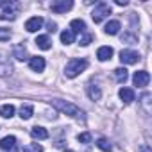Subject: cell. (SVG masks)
Returning <instances> with one entry per match:
<instances>
[{
    "mask_svg": "<svg viewBox=\"0 0 152 152\" xmlns=\"http://www.w3.org/2000/svg\"><path fill=\"white\" fill-rule=\"evenodd\" d=\"M52 106H54L57 111H61V113H64V115H68V116H73V118H77V120H84L83 109H79L75 104H70V102H66V100L56 99V100H52Z\"/></svg>",
    "mask_w": 152,
    "mask_h": 152,
    "instance_id": "6da1fadb",
    "label": "cell"
},
{
    "mask_svg": "<svg viewBox=\"0 0 152 152\" xmlns=\"http://www.w3.org/2000/svg\"><path fill=\"white\" fill-rule=\"evenodd\" d=\"M86 68H88V61L86 59H70L68 64H66L64 73H66V77L73 79V77H77L79 73H83Z\"/></svg>",
    "mask_w": 152,
    "mask_h": 152,
    "instance_id": "7a4b0ae2",
    "label": "cell"
},
{
    "mask_svg": "<svg viewBox=\"0 0 152 152\" xmlns=\"http://www.w3.org/2000/svg\"><path fill=\"white\" fill-rule=\"evenodd\" d=\"M20 4L16 2H9V0H4L0 2V20H15L18 15Z\"/></svg>",
    "mask_w": 152,
    "mask_h": 152,
    "instance_id": "3957f363",
    "label": "cell"
},
{
    "mask_svg": "<svg viewBox=\"0 0 152 152\" xmlns=\"http://www.w3.org/2000/svg\"><path fill=\"white\" fill-rule=\"evenodd\" d=\"M107 15H111V6L106 4V2H100V4L95 6V9H93V13H91V18H93L95 23H100Z\"/></svg>",
    "mask_w": 152,
    "mask_h": 152,
    "instance_id": "277c9868",
    "label": "cell"
},
{
    "mask_svg": "<svg viewBox=\"0 0 152 152\" xmlns=\"http://www.w3.org/2000/svg\"><path fill=\"white\" fill-rule=\"evenodd\" d=\"M148 81H150V75H148V72H145V70H140V72H136V73L132 75V83H134V86H138V88H145V86L148 84Z\"/></svg>",
    "mask_w": 152,
    "mask_h": 152,
    "instance_id": "5b68a950",
    "label": "cell"
},
{
    "mask_svg": "<svg viewBox=\"0 0 152 152\" xmlns=\"http://www.w3.org/2000/svg\"><path fill=\"white\" fill-rule=\"evenodd\" d=\"M120 61L124 64H134L140 61V54L134 52V50H122L120 52Z\"/></svg>",
    "mask_w": 152,
    "mask_h": 152,
    "instance_id": "8992f818",
    "label": "cell"
},
{
    "mask_svg": "<svg viewBox=\"0 0 152 152\" xmlns=\"http://www.w3.org/2000/svg\"><path fill=\"white\" fill-rule=\"evenodd\" d=\"M52 11L54 13H66L68 9L73 7V2L72 0H57V2H52Z\"/></svg>",
    "mask_w": 152,
    "mask_h": 152,
    "instance_id": "52a82bcc",
    "label": "cell"
},
{
    "mask_svg": "<svg viewBox=\"0 0 152 152\" xmlns=\"http://www.w3.org/2000/svg\"><path fill=\"white\" fill-rule=\"evenodd\" d=\"M43 18L41 16H32V18H29L27 20V23H25V29L29 31V32H36L38 29H41V25H43Z\"/></svg>",
    "mask_w": 152,
    "mask_h": 152,
    "instance_id": "ba28073f",
    "label": "cell"
},
{
    "mask_svg": "<svg viewBox=\"0 0 152 152\" xmlns=\"http://www.w3.org/2000/svg\"><path fill=\"white\" fill-rule=\"evenodd\" d=\"M0 148L2 150H11V152H16V138L15 136H6L0 140Z\"/></svg>",
    "mask_w": 152,
    "mask_h": 152,
    "instance_id": "9c48e42d",
    "label": "cell"
},
{
    "mask_svg": "<svg viewBox=\"0 0 152 152\" xmlns=\"http://www.w3.org/2000/svg\"><path fill=\"white\" fill-rule=\"evenodd\" d=\"M29 66L34 70V72H43L45 70V59L43 57H31V61H29Z\"/></svg>",
    "mask_w": 152,
    "mask_h": 152,
    "instance_id": "30bf717a",
    "label": "cell"
},
{
    "mask_svg": "<svg viewBox=\"0 0 152 152\" xmlns=\"http://www.w3.org/2000/svg\"><path fill=\"white\" fill-rule=\"evenodd\" d=\"M118 31H120V22H118V20H111V22H107L106 27H104V32H106V34H111V36L118 34Z\"/></svg>",
    "mask_w": 152,
    "mask_h": 152,
    "instance_id": "8fae6325",
    "label": "cell"
},
{
    "mask_svg": "<svg viewBox=\"0 0 152 152\" xmlns=\"http://www.w3.org/2000/svg\"><path fill=\"white\" fill-rule=\"evenodd\" d=\"M97 57H99V61H107V59H111V57H113V48H111V47H100L99 52H97Z\"/></svg>",
    "mask_w": 152,
    "mask_h": 152,
    "instance_id": "7c38bea8",
    "label": "cell"
},
{
    "mask_svg": "<svg viewBox=\"0 0 152 152\" xmlns=\"http://www.w3.org/2000/svg\"><path fill=\"white\" fill-rule=\"evenodd\" d=\"M118 95H120V99H122L125 104H131V102L134 100V91H132L131 88H122V90L118 91Z\"/></svg>",
    "mask_w": 152,
    "mask_h": 152,
    "instance_id": "4fadbf2b",
    "label": "cell"
},
{
    "mask_svg": "<svg viewBox=\"0 0 152 152\" xmlns=\"http://www.w3.org/2000/svg\"><path fill=\"white\" fill-rule=\"evenodd\" d=\"M31 136H32L34 140H47V138H48V132H47V129L36 125V127L31 129Z\"/></svg>",
    "mask_w": 152,
    "mask_h": 152,
    "instance_id": "5bb4252c",
    "label": "cell"
},
{
    "mask_svg": "<svg viewBox=\"0 0 152 152\" xmlns=\"http://www.w3.org/2000/svg\"><path fill=\"white\" fill-rule=\"evenodd\" d=\"M36 45H38L41 50H50L52 41H50V38H48V36H38V38H36Z\"/></svg>",
    "mask_w": 152,
    "mask_h": 152,
    "instance_id": "9a60e30c",
    "label": "cell"
},
{
    "mask_svg": "<svg viewBox=\"0 0 152 152\" xmlns=\"http://www.w3.org/2000/svg\"><path fill=\"white\" fill-rule=\"evenodd\" d=\"M32 115H34V107H32L31 104H25V106L20 107V118H22V120H29Z\"/></svg>",
    "mask_w": 152,
    "mask_h": 152,
    "instance_id": "2e32d148",
    "label": "cell"
},
{
    "mask_svg": "<svg viewBox=\"0 0 152 152\" xmlns=\"http://www.w3.org/2000/svg\"><path fill=\"white\" fill-rule=\"evenodd\" d=\"M84 29H86V23L83 22V20H72V23H70V31L75 34V32H84Z\"/></svg>",
    "mask_w": 152,
    "mask_h": 152,
    "instance_id": "e0dca14e",
    "label": "cell"
},
{
    "mask_svg": "<svg viewBox=\"0 0 152 152\" xmlns=\"http://www.w3.org/2000/svg\"><path fill=\"white\" fill-rule=\"evenodd\" d=\"M88 95H90V99H91V100H99V99L102 97V91H100V88H99V86L90 84V86H88Z\"/></svg>",
    "mask_w": 152,
    "mask_h": 152,
    "instance_id": "ac0fdd59",
    "label": "cell"
},
{
    "mask_svg": "<svg viewBox=\"0 0 152 152\" xmlns=\"http://www.w3.org/2000/svg\"><path fill=\"white\" fill-rule=\"evenodd\" d=\"M13 115H15V106H11V104H4L2 107H0V116L11 118Z\"/></svg>",
    "mask_w": 152,
    "mask_h": 152,
    "instance_id": "d6986e66",
    "label": "cell"
},
{
    "mask_svg": "<svg viewBox=\"0 0 152 152\" xmlns=\"http://www.w3.org/2000/svg\"><path fill=\"white\" fill-rule=\"evenodd\" d=\"M15 57L18 59V61H25L29 56H27V50H25V47L23 45H18V47H15Z\"/></svg>",
    "mask_w": 152,
    "mask_h": 152,
    "instance_id": "ffe728a7",
    "label": "cell"
},
{
    "mask_svg": "<svg viewBox=\"0 0 152 152\" xmlns=\"http://www.w3.org/2000/svg\"><path fill=\"white\" fill-rule=\"evenodd\" d=\"M115 77H116L118 83H125L127 77H129V73H127L125 68H116V70H115Z\"/></svg>",
    "mask_w": 152,
    "mask_h": 152,
    "instance_id": "44dd1931",
    "label": "cell"
},
{
    "mask_svg": "<svg viewBox=\"0 0 152 152\" xmlns=\"http://www.w3.org/2000/svg\"><path fill=\"white\" fill-rule=\"evenodd\" d=\"M61 41H63L64 45H70V43H73V32H72L70 29L63 31V32H61Z\"/></svg>",
    "mask_w": 152,
    "mask_h": 152,
    "instance_id": "7402d4cb",
    "label": "cell"
},
{
    "mask_svg": "<svg viewBox=\"0 0 152 152\" xmlns=\"http://www.w3.org/2000/svg\"><path fill=\"white\" fill-rule=\"evenodd\" d=\"M97 147H99L100 150H104V152H111V148H113V147H111V143H109L106 138H100V140L97 141Z\"/></svg>",
    "mask_w": 152,
    "mask_h": 152,
    "instance_id": "603a6c76",
    "label": "cell"
},
{
    "mask_svg": "<svg viewBox=\"0 0 152 152\" xmlns=\"http://www.w3.org/2000/svg\"><path fill=\"white\" fill-rule=\"evenodd\" d=\"M23 152H43V147L38 143H31V145L23 147Z\"/></svg>",
    "mask_w": 152,
    "mask_h": 152,
    "instance_id": "cb8c5ba5",
    "label": "cell"
},
{
    "mask_svg": "<svg viewBox=\"0 0 152 152\" xmlns=\"http://www.w3.org/2000/svg\"><path fill=\"white\" fill-rule=\"evenodd\" d=\"M11 38V31L6 27H0V41H7Z\"/></svg>",
    "mask_w": 152,
    "mask_h": 152,
    "instance_id": "d4e9b609",
    "label": "cell"
},
{
    "mask_svg": "<svg viewBox=\"0 0 152 152\" xmlns=\"http://www.w3.org/2000/svg\"><path fill=\"white\" fill-rule=\"evenodd\" d=\"M77 140H79L81 143H90V141H91V134H90V132H83V134L77 136Z\"/></svg>",
    "mask_w": 152,
    "mask_h": 152,
    "instance_id": "484cf974",
    "label": "cell"
},
{
    "mask_svg": "<svg viewBox=\"0 0 152 152\" xmlns=\"http://www.w3.org/2000/svg\"><path fill=\"white\" fill-rule=\"evenodd\" d=\"M91 39H93V36H91V34H84V36H83V39H81V45H83V47H86V45H90V43H91Z\"/></svg>",
    "mask_w": 152,
    "mask_h": 152,
    "instance_id": "4316f807",
    "label": "cell"
},
{
    "mask_svg": "<svg viewBox=\"0 0 152 152\" xmlns=\"http://www.w3.org/2000/svg\"><path fill=\"white\" fill-rule=\"evenodd\" d=\"M122 41H136V36H131V34H125L122 38Z\"/></svg>",
    "mask_w": 152,
    "mask_h": 152,
    "instance_id": "83f0119b",
    "label": "cell"
},
{
    "mask_svg": "<svg viewBox=\"0 0 152 152\" xmlns=\"http://www.w3.org/2000/svg\"><path fill=\"white\" fill-rule=\"evenodd\" d=\"M48 31H50V32H56V31H57V25H56L54 22H48Z\"/></svg>",
    "mask_w": 152,
    "mask_h": 152,
    "instance_id": "f1b7e54d",
    "label": "cell"
},
{
    "mask_svg": "<svg viewBox=\"0 0 152 152\" xmlns=\"http://www.w3.org/2000/svg\"><path fill=\"white\" fill-rule=\"evenodd\" d=\"M116 6H127V0H116Z\"/></svg>",
    "mask_w": 152,
    "mask_h": 152,
    "instance_id": "f546056e",
    "label": "cell"
},
{
    "mask_svg": "<svg viewBox=\"0 0 152 152\" xmlns=\"http://www.w3.org/2000/svg\"><path fill=\"white\" fill-rule=\"evenodd\" d=\"M141 152H150V148H148V147L145 145V147H141Z\"/></svg>",
    "mask_w": 152,
    "mask_h": 152,
    "instance_id": "4dcf8cb0",
    "label": "cell"
}]
</instances>
